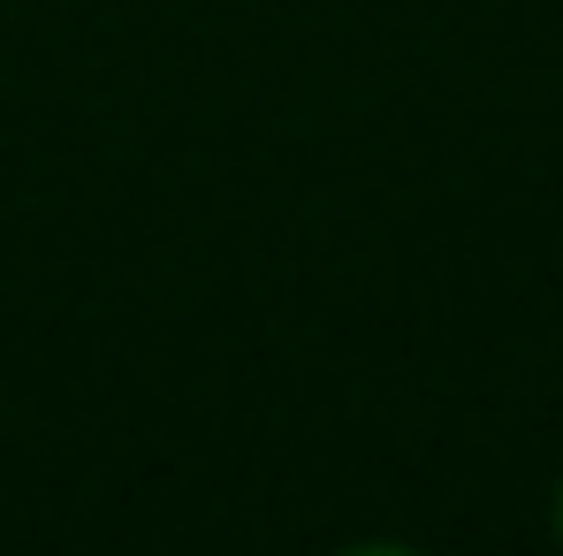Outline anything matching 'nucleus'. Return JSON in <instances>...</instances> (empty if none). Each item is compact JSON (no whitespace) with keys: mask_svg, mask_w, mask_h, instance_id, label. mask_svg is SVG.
Listing matches in <instances>:
<instances>
[{"mask_svg":"<svg viewBox=\"0 0 563 556\" xmlns=\"http://www.w3.org/2000/svg\"><path fill=\"white\" fill-rule=\"evenodd\" d=\"M549 526H556V542H563V472H556V495H549Z\"/></svg>","mask_w":563,"mask_h":556,"instance_id":"obj_1","label":"nucleus"}]
</instances>
